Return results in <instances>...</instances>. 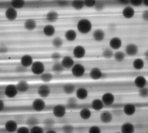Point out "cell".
Masks as SVG:
<instances>
[{
	"instance_id": "cell-1",
	"label": "cell",
	"mask_w": 148,
	"mask_h": 133,
	"mask_svg": "<svg viewBox=\"0 0 148 133\" xmlns=\"http://www.w3.org/2000/svg\"><path fill=\"white\" fill-rule=\"evenodd\" d=\"M78 32L82 34H87L91 31L93 27L92 22L89 19L82 18L78 21L76 25Z\"/></svg>"
},
{
	"instance_id": "cell-2",
	"label": "cell",
	"mask_w": 148,
	"mask_h": 133,
	"mask_svg": "<svg viewBox=\"0 0 148 133\" xmlns=\"http://www.w3.org/2000/svg\"><path fill=\"white\" fill-rule=\"evenodd\" d=\"M31 72L33 74L40 76L45 72V65L40 61H34V63L30 67Z\"/></svg>"
},
{
	"instance_id": "cell-3",
	"label": "cell",
	"mask_w": 148,
	"mask_h": 133,
	"mask_svg": "<svg viewBox=\"0 0 148 133\" xmlns=\"http://www.w3.org/2000/svg\"><path fill=\"white\" fill-rule=\"evenodd\" d=\"M47 104L42 98L35 99L31 104V108L33 111L36 112H41L46 109Z\"/></svg>"
},
{
	"instance_id": "cell-4",
	"label": "cell",
	"mask_w": 148,
	"mask_h": 133,
	"mask_svg": "<svg viewBox=\"0 0 148 133\" xmlns=\"http://www.w3.org/2000/svg\"><path fill=\"white\" fill-rule=\"evenodd\" d=\"M3 94L8 99H12L16 97L19 93L16 85L8 84L4 87Z\"/></svg>"
},
{
	"instance_id": "cell-5",
	"label": "cell",
	"mask_w": 148,
	"mask_h": 133,
	"mask_svg": "<svg viewBox=\"0 0 148 133\" xmlns=\"http://www.w3.org/2000/svg\"><path fill=\"white\" fill-rule=\"evenodd\" d=\"M53 115L56 118L62 119L66 116L67 113V107L62 104H57L52 109Z\"/></svg>"
},
{
	"instance_id": "cell-6",
	"label": "cell",
	"mask_w": 148,
	"mask_h": 133,
	"mask_svg": "<svg viewBox=\"0 0 148 133\" xmlns=\"http://www.w3.org/2000/svg\"><path fill=\"white\" fill-rule=\"evenodd\" d=\"M71 73L74 77L77 78H82L85 73V68L81 63H75L71 68Z\"/></svg>"
},
{
	"instance_id": "cell-7",
	"label": "cell",
	"mask_w": 148,
	"mask_h": 133,
	"mask_svg": "<svg viewBox=\"0 0 148 133\" xmlns=\"http://www.w3.org/2000/svg\"><path fill=\"white\" fill-rule=\"evenodd\" d=\"M105 106H110L114 105L115 101V97L112 93L107 92L104 93L101 98Z\"/></svg>"
},
{
	"instance_id": "cell-8",
	"label": "cell",
	"mask_w": 148,
	"mask_h": 133,
	"mask_svg": "<svg viewBox=\"0 0 148 133\" xmlns=\"http://www.w3.org/2000/svg\"><path fill=\"white\" fill-rule=\"evenodd\" d=\"M99 119L101 123L109 124L111 123L114 119V115L110 111L108 110L102 111L100 114Z\"/></svg>"
},
{
	"instance_id": "cell-9",
	"label": "cell",
	"mask_w": 148,
	"mask_h": 133,
	"mask_svg": "<svg viewBox=\"0 0 148 133\" xmlns=\"http://www.w3.org/2000/svg\"><path fill=\"white\" fill-rule=\"evenodd\" d=\"M51 89L49 86L45 84L41 85L37 88V94L40 98L43 99L49 97L51 94Z\"/></svg>"
},
{
	"instance_id": "cell-10",
	"label": "cell",
	"mask_w": 148,
	"mask_h": 133,
	"mask_svg": "<svg viewBox=\"0 0 148 133\" xmlns=\"http://www.w3.org/2000/svg\"><path fill=\"white\" fill-rule=\"evenodd\" d=\"M139 47L135 43H130L126 45L125 48L126 55L130 57L136 56L139 52Z\"/></svg>"
},
{
	"instance_id": "cell-11",
	"label": "cell",
	"mask_w": 148,
	"mask_h": 133,
	"mask_svg": "<svg viewBox=\"0 0 148 133\" xmlns=\"http://www.w3.org/2000/svg\"><path fill=\"white\" fill-rule=\"evenodd\" d=\"M4 128L8 132H16L18 128V123L14 120H8L4 123Z\"/></svg>"
},
{
	"instance_id": "cell-12",
	"label": "cell",
	"mask_w": 148,
	"mask_h": 133,
	"mask_svg": "<svg viewBox=\"0 0 148 133\" xmlns=\"http://www.w3.org/2000/svg\"><path fill=\"white\" fill-rule=\"evenodd\" d=\"M86 50L85 48L81 45L76 46L73 50L74 57L77 59H82L85 56Z\"/></svg>"
},
{
	"instance_id": "cell-13",
	"label": "cell",
	"mask_w": 148,
	"mask_h": 133,
	"mask_svg": "<svg viewBox=\"0 0 148 133\" xmlns=\"http://www.w3.org/2000/svg\"><path fill=\"white\" fill-rule=\"evenodd\" d=\"M123 45L121 39L117 36L112 37L109 42V47L113 50H119Z\"/></svg>"
},
{
	"instance_id": "cell-14",
	"label": "cell",
	"mask_w": 148,
	"mask_h": 133,
	"mask_svg": "<svg viewBox=\"0 0 148 133\" xmlns=\"http://www.w3.org/2000/svg\"><path fill=\"white\" fill-rule=\"evenodd\" d=\"M123 113L127 116L131 117L135 114L136 112V107L133 103H127L123 108Z\"/></svg>"
},
{
	"instance_id": "cell-15",
	"label": "cell",
	"mask_w": 148,
	"mask_h": 133,
	"mask_svg": "<svg viewBox=\"0 0 148 133\" xmlns=\"http://www.w3.org/2000/svg\"><path fill=\"white\" fill-rule=\"evenodd\" d=\"M4 15L7 20L12 21H15L17 18L18 12L17 10L12 7H8L5 10Z\"/></svg>"
},
{
	"instance_id": "cell-16",
	"label": "cell",
	"mask_w": 148,
	"mask_h": 133,
	"mask_svg": "<svg viewBox=\"0 0 148 133\" xmlns=\"http://www.w3.org/2000/svg\"><path fill=\"white\" fill-rule=\"evenodd\" d=\"M90 78L95 81L99 80L102 78L103 73L99 68L94 67L91 69L89 73Z\"/></svg>"
},
{
	"instance_id": "cell-17",
	"label": "cell",
	"mask_w": 148,
	"mask_h": 133,
	"mask_svg": "<svg viewBox=\"0 0 148 133\" xmlns=\"http://www.w3.org/2000/svg\"><path fill=\"white\" fill-rule=\"evenodd\" d=\"M34 62L33 56L29 54H25L22 56L20 60L21 65L27 69L30 67Z\"/></svg>"
},
{
	"instance_id": "cell-18",
	"label": "cell",
	"mask_w": 148,
	"mask_h": 133,
	"mask_svg": "<svg viewBox=\"0 0 148 133\" xmlns=\"http://www.w3.org/2000/svg\"><path fill=\"white\" fill-rule=\"evenodd\" d=\"M106 37V34L103 29H97L92 33V38L95 41L101 42L104 40Z\"/></svg>"
},
{
	"instance_id": "cell-19",
	"label": "cell",
	"mask_w": 148,
	"mask_h": 133,
	"mask_svg": "<svg viewBox=\"0 0 148 133\" xmlns=\"http://www.w3.org/2000/svg\"><path fill=\"white\" fill-rule=\"evenodd\" d=\"M16 86L17 88L18 92L21 93H27L30 88V85L29 83L27 81L24 80H19L17 82Z\"/></svg>"
},
{
	"instance_id": "cell-20",
	"label": "cell",
	"mask_w": 148,
	"mask_h": 133,
	"mask_svg": "<svg viewBox=\"0 0 148 133\" xmlns=\"http://www.w3.org/2000/svg\"><path fill=\"white\" fill-rule=\"evenodd\" d=\"M122 14L125 19H132L135 14V10L134 7L130 5H127L123 9Z\"/></svg>"
},
{
	"instance_id": "cell-21",
	"label": "cell",
	"mask_w": 148,
	"mask_h": 133,
	"mask_svg": "<svg viewBox=\"0 0 148 133\" xmlns=\"http://www.w3.org/2000/svg\"><path fill=\"white\" fill-rule=\"evenodd\" d=\"M134 85L138 89L147 86V80L145 76L143 75H138L134 80Z\"/></svg>"
},
{
	"instance_id": "cell-22",
	"label": "cell",
	"mask_w": 148,
	"mask_h": 133,
	"mask_svg": "<svg viewBox=\"0 0 148 133\" xmlns=\"http://www.w3.org/2000/svg\"><path fill=\"white\" fill-rule=\"evenodd\" d=\"M61 63L65 69H71L75 65V62L73 57L66 56L62 58Z\"/></svg>"
},
{
	"instance_id": "cell-23",
	"label": "cell",
	"mask_w": 148,
	"mask_h": 133,
	"mask_svg": "<svg viewBox=\"0 0 148 133\" xmlns=\"http://www.w3.org/2000/svg\"><path fill=\"white\" fill-rule=\"evenodd\" d=\"M89 95L88 89L84 87H80L75 91L76 98L80 100H84L87 99Z\"/></svg>"
},
{
	"instance_id": "cell-24",
	"label": "cell",
	"mask_w": 148,
	"mask_h": 133,
	"mask_svg": "<svg viewBox=\"0 0 148 133\" xmlns=\"http://www.w3.org/2000/svg\"><path fill=\"white\" fill-rule=\"evenodd\" d=\"M120 130L123 133H133L135 132V126L131 122H126L121 125Z\"/></svg>"
},
{
	"instance_id": "cell-25",
	"label": "cell",
	"mask_w": 148,
	"mask_h": 133,
	"mask_svg": "<svg viewBox=\"0 0 148 133\" xmlns=\"http://www.w3.org/2000/svg\"><path fill=\"white\" fill-rule=\"evenodd\" d=\"M104 106H105L101 99H94L90 103L91 109L97 112L102 111Z\"/></svg>"
},
{
	"instance_id": "cell-26",
	"label": "cell",
	"mask_w": 148,
	"mask_h": 133,
	"mask_svg": "<svg viewBox=\"0 0 148 133\" xmlns=\"http://www.w3.org/2000/svg\"><path fill=\"white\" fill-rule=\"evenodd\" d=\"M42 32L43 34L47 37H52L56 34V29L52 24H47L43 27Z\"/></svg>"
},
{
	"instance_id": "cell-27",
	"label": "cell",
	"mask_w": 148,
	"mask_h": 133,
	"mask_svg": "<svg viewBox=\"0 0 148 133\" xmlns=\"http://www.w3.org/2000/svg\"><path fill=\"white\" fill-rule=\"evenodd\" d=\"M79 116L83 120H88L92 116V112L88 108H83L79 111Z\"/></svg>"
},
{
	"instance_id": "cell-28",
	"label": "cell",
	"mask_w": 148,
	"mask_h": 133,
	"mask_svg": "<svg viewBox=\"0 0 148 133\" xmlns=\"http://www.w3.org/2000/svg\"><path fill=\"white\" fill-rule=\"evenodd\" d=\"M23 26L24 28L27 31H33L35 30L37 27V23L34 19H27L24 22Z\"/></svg>"
},
{
	"instance_id": "cell-29",
	"label": "cell",
	"mask_w": 148,
	"mask_h": 133,
	"mask_svg": "<svg viewBox=\"0 0 148 133\" xmlns=\"http://www.w3.org/2000/svg\"><path fill=\"white\" fill-rule=\"evenodd\" d=\"M60 15L59 13L55 10H51L49 11L46 15V20L50 23L56 22L59 20Z\"/></svg>"
},
{
	"instance_id": "cell-30",
	"label": "cell",
	"mask_w": 148,
	"mask_h": 133,
	"mask_svg": "<svg viewBox=\"0 0 148 133\" xmlns=\"http://www.w3.org/2000/svg\"><path fill=\"white\" fill-rule=\"evenodd\" d=\"M65 39L69 42L75 41L77 37V33L75 30L73 29H69L65 32L64 34Z\"/></svg>"
},
{
	"instance_id": "cell-31",
	"label": "cell",
	"mask_w": 148,
	"mask_h": 133,
	"mask_svg": "<svg viewBox=\"0 0 148 133\" xmlns=\"http://www.w3.org/2000/svg\"><path fill=\"white\" fill-rule=\"evenodd\" d=\"M62 90L65 94L67 95H70L75 92V86L73 83H66L63 86Z\"/></svg>"
},
{
	"instance_id": "cell-32",
	"label": "cell",
	"mask_w": 148,
	"mask_h": 133,
	"mask_svg": "<svg viewBox=\"0 0 148 133\" xmlns=\"http://www.w3.org/2000/svg\"><path fill=\"white\" fill-rule=\"evenodd\" d=\"M145 62L142 59L137 58L133 61L132 65L134 69L138 71L142 70L145 66Z\"/></svg>"
},
{
	"instance_id": "cell-33",
	"label": "cell",
	"mask_w": 148,
	"mask_h": 133,
	"mask_svg": "<svg viewBox=\"0 0 148 133\" xmlns=\"http://www.w3.org/2000/svg\"><path fill=\"white\" fill-rule=\"evenodd\" d=\"M126 55L124 52L120 50H117L114 53L113 58L116 62H121L125 60Z\"/></svg>"
},
{
	"instance_id": "cell-34",
	"label": "cell",
	"mask_w": 148,
	"mask_h": 133,
	"mask_svg": "<svg viewBox=\"0 0 148 133\" xmlns=\"http://www.w3.org/2000/svg\"><path fill=\"white\" fill-rule=\"evenodd\" d=\"M53 75L50 73H44L40 76V80L45 83L51 82L53 79Z\"/></svg>"
},
{
	"instance_id": "cell-35",
	"label": "cell",
	"mask_w": 148,
	"mask_h": 133,
	"mask_svg": "<svg viewBox=\"0 0 148 133\" xmlns=\"http://www.w3.org/2000/svg\"><path fill=\"white\" fill-rule=\"evenodd\" d=\"M65 69L62 66L61 62H55L52 66V70L54 73L60 74L64 71Z\"/></svg>"
},
{
	"instance_id": "cell-36",
	"label": "cell",
	"mask_w": 148,
	"mask_h": 133,
	"mask_svg": "<svg viewBox=\"0 0 148 133\" xmlns=\"http://www.w3.org/2000/svg\"><path fill=\"white\" fill-rule=\"evenodd\" d=\"M52 45L55 48H60L64 45V40L61 37L56 36L52 40Z\"/></svg>"
},
{
	"instance_id": "cell-37",
	"label": "cell",
	"mask_w": 148,
	"mask_h": 133,
	"mask_svg": "<svg viewBox=\"0 0 148 133\" xmlns=\"http://www.w3.org/2000/svg\"><path fill=\"white\" fill-rule=\"evenodd\" d=\"M25 3V1L23 0H13L10 2L11 7L17 10L24 8Z\"/></svg>"
},
{
	"instance_id": "cell-38",
	"label": "cell",
	"mask_w": 148,
	"mask_h": 133,
	"mask_svg": "<svg viewBox=\"0 0 148 133\" xmlns=\"http://www.w3.org/2000/svg\"><path fill=\"white\" fill-rule=\"evenodd\" d=\"M114 53V50L110 48H106L103 50L102 56L104 59L109 60L113 58Z\"/></svg>"
},
{
	"instance_id": "cell-39",
	"label": "cell",
	"mask_w": 148,
	"mask_h": 133,
	"mask_svg": "<svg viewBox=\"0 0 148 133\" xmlns=\"http://www.w3.org/2000/svg\"><path fill=\"white\" fill-rule=\"evenodd\" d=\"M72 6L74 9L80 10L84 7V1L82 0H75L72 2Z\"/></svg>"
},
{
	"instance_id": "cell-40",
	"label": "cell",
	"mask_w": 148,
	"mask_h": 133,
	"mask_svg": "<svg viewBox=\"0 0 148 133\" xmlns=\"http://www.w3.org/2000/svg\"><path fill=\"white\" fill-rule=\"evenodd\" d=\"M39 120L35 117H30L27 119L26 121V124L27 126L31 127L39 125Z\"/></svg>"
},
{
	"instance_id": "cell-41",
	"label": "cell",
	"mask_w": 148,
	"mask_h": 133,
	"mask_svg": "<svg viewBox=\"0 0 148 133\" xmlns=\"http://www.w3.org/2000/svg\"><path fill=\"white\" fill-rule=\"evenodd\" d=\"M138 91V95L140 98L143 99H147L148 98V88L146 86L143 88H140Z\"/></svg>"
},
{
	"instance_id": "cell-42",
	"label": "cell",
	"mask_w": 148,
	"mask_h": 133,
	"mask_svg": "<svg viewBox=\"0 0 148 133\" xmlns=\"http://www.w3.org/2000/svg\"><path fill=\"white\" fill-rule=\"evenodd\" d=\"M44 130L42 127L39 126V125L31 127L30 128V133H44Z\"/></svg>"
},
{
	"instance_id": "cell-43",
	"label": "cell",
	"mask_w": 148,
	"mask_h": 133,
	"mask_svg": "<svg viewBox=\"0 0 148 133\" xmlns=\"http://www.w3.org/2000/svg\"><path fill=\"white\" fill-rule=\"evenodd\" d=\"M62 130L64 133H73L75 131V128L72 125L67 124L62 127Z\"/></svg>"
},
{
	"instance_id": "cell-44",
	"label": "cell",
	"mask_w": 148,
	"mask_h": 133,
	"mask_svg": "<svg viewBox=\"0 0 148 133\" xmlns=\"http://www.w3.org/2000/svg\"><path fill=\"white\" fill-rule=\"evenodd\" d=\"M77 105V101L75 98H70L67 102V106L70 108H75Z\"/></svg>"
},
{
	"instance_id": "cell-45",
	"label": "cell",
	"mask_w": 148,
	"mask_h": 133,
	"mask_svg": "<svg viewBox=\"0 0 148 133\" xmlns=\"http://www.w3.org/2000/svg\"><path fill=\"white\" fill-rule=\"evenodd\" d=\"M105 5L103 2L101 1H97L96 3L94 8L96 11H101L105 8Z\"/></svg>"
},
{
	"instance_id": "cell-46",
	"label": "cell",
	"mask_w": 148,
	"mask_h": 133,
	"mask_svg": "<svg viewBox=\"0 0 148 133\" xmlns=\"http://www.w3.org/2000/svg\"><path fill=\"white\" fill-rule=\"evenodd\" d=\"M88 132L89 133H100L101 132V129L98 126H91L89 128Z\"/></svg>"
},
{
	"instance_id": "cell-47",
	"label": "cell",
	"mask_w": 148,
	"mask_h": 133,
	"mask_svg": "<svg viewBox=\"0 0 148 133\" xmlns=\"http://www.w3.org/2000/svg\"><path fill=\"white\" fill-rule=\"evenodd\" d=\"M96 1L95 0H84V7L88 8H94L96 3Z\"/></svg>"
},
{
	"instance_id": "cell-48",
	"label": "cell",
	"mask_w": 148,
	"mask_h": 133,
	"mask_svg": "<svg viewBox=\"0 0 148 133\" xmlns=\"http://www.w3.org/2000/svg\"><path fill=\"white\" fill-rule=\"evenodd\" d=\"M16 132L20 133H30V128L27 126H23L18 128Z\"/></svg>"
},
{
	"instance_id": "cell-49",
	"label": "cell",
	"mask_w": 148,
	"mask_h": 133,
	"mask_svg": "<svg viewBox=\"0 0 148 133\" xmlns=\"http://www.w3.org/2000/svg\"><path fill=\"white\" fill-rule=\"evenodd\" d=\"M130 4L133 7H140L143 4V0H130Z\"/></svg>"
},
{
	"instance_id": "cell-50",
	"label": "cell",
	"mask_w": 148,
	"mask_h": 133,
	"mask_svg": "<svg viewBox=\"0 0 148 133\" xmlns=\"http://www.w3.org/2000/svg\"><path fill=\"white\" fill-rule=\"evenodd\" d=\"M55 121L53 119L51 118H47L46 119L44 120V125L46 126L50 127L54 125L55 124Z\"/></svg>"
},
{
	"instance_id": "cell-51",
	"label": "cell",
	"mask_w": 148,
	"mask_h": 133,
	"mask_svg": "<svg viewBox=\"0 0 148 133\" xmlns=\"http://www.w3.org/2000/svg\"><path fill=\"white\" fill-rule=\"evenodd\" d=\"M51 58L55 62L59 61V60L61 58V55L58 52H54L51 55Z\"/></svg>"
},
{
	"instance_id": "cell-52",
	"label": "cell",
	"mask_w": 148,
	"mask_h": 133,
	"mask_svg": "<svg viewBox=\"0 0 148 133\" xmlns=\"http://www.w3.org/2000/svg\"><path fill=\"white\" fill-rule=\"evenodd\" d=\"M27 69L26 68L24 67L21 65H20L16 67L15 71L18 73H25Z\"/></svg>"
},
{
	"instance_id": "cell-53",
	"label": "cell",
	"mask_w": 148,
	"mask_h": 133,
	"mask_svg": "<svg viewBox=\"0 0 148 133\" xmlns=\"http://www.w3.org/2000/svg\"><path fill=\"white\" fill-rule=\"evenodd\" d=\"M9 49L8 47L4 45L0 46V54H4L8 52Z\"/></svg>"
},
{
	"instance_id": "cell-54",
	"label": "cell",
	"mask_w": 148,
	"mask_h": 133,
	"mask_svg": "<svg viewBox=\"0 0 148 133\" xmlns=\"http://www.w3.org/2000/svg\"><path fill=\"white\" fill-rule=\"evenodd\" d=\"M141 17L144 21L148 22V10H144L143 12Z\"/></svg>"
},
{
	"instance_id": "cell-55",
	"label": "cell",
	"mask_w": 148,
	"mask_h": 133,
	"mask_svg": "<svg viewBox=\"0 0 148 133\" xmlns=\"http://www.w3.org/2000/svg\"><path fill=\"white\" fill-rule=\"evenodd\" d=\"M57 5L60 7H65L68 5V2L66 1H59L57 2Z\"/></svg>"
},
{
	"instance_id": "cell-56",
	"label": "cell",
	"mask_w": 148,
	"mask_h": 133,
	"mask_svg": "<svg viewBox=\"0 0 148 133\" xmlns=\"http://www.w3.org/2000/svg\"><path fill=\"white\" fill-rule=\"evenodd\" d=\"M5 104L2 99H0V112H3L5 108Z\"/></svg>"
},
{
	"instance_id": "cell-57",
	"label": "cell",
	"mask_w": 148,
	"mask_h": 133,
	"mask_svg": "<svg viewBox=\"0 0 148 133\" xmlns=\"http://www.w3.org/2000/svg\"><path fill=\"white\" fill-rule=\"evenodd\" d=\"M119 1L121 4H123V5H126V6L128 5V4H130V1L121 0V1Z\"/></svg>"
},
{
	"instance_id": "cell-58",
	"label": "cell",
	"mask_w": 148,
	"mask_h": 133,
	"mask_svg": "<svg viewBox=\"0 0 148 133\" xmlns=\"http://www.w3.org/2000/svg\"><path fill=\"white\" fill-rule=\"evenodd\" d=\"M144 56L145 59L148 61V49L146 50L144 53Z\"/></svg>"
},
{
	"instance_id": "cell-59",
	"label": "cell",
	"mask_w": 148,
	"mask_h": 133,
	"mask_svg": "<svg viewBox=\"0 0 148 133\" xmlns=\"http://www.w3.org/2000/svg\"><path fill=\"white\" fill-rule=\"evenodd\" d=\"M143 4L145 7H148V0H143Z\"/></svg>"
},
{
	"instance_id": "cell-60",
	"label": "cell",
	"mask_w": 148,
	"mask_h": 133,
	"mask_svg": "<svg viewBox=\"0 0 148 133\" xmlns=\"http://www.w3.org/2000/svg\"><path fill=\"white\" fill-rule=\"evenodd\" d=\"M46 133H56V131H55V130H53V129H48V130H47V131L46 132Z\"/></svg>"
},
{
	"instance_id": "cell-61",
	"label": "cell",
	"mask_w": 148,
	"mask_h": 133,
	"mask_svg": "<svg viewBox=\"0 0 148 133\" xmlns=\"http://www.w3.org/2000/svg\"><path fill=\"white\" fill-rule=\"evenodd\" d=\"M1 67H0V73H1Z\"/></svg>"
}]
</instances>
